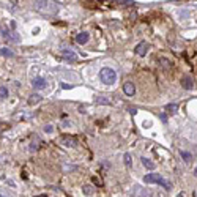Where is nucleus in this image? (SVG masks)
Here are the masks:
<instances>
[{
  "label": "nucleus",
  "instance_id": "25",
  "mask_svg": "<svg viewBox=\"0 0 197 197\" xmlns=\"http://www.w3.org/2000/svg\"><path fill=\"white\" fill-rule=\"evenodd\" d=\"M159 118H161V120H163V122H164V123H166V120H167V117H166V114H161V115H159Z\"/></svg>",
  "mask_w": 197,
  "mask_h": 197
},
{
  "label": "nucleus",
  "instance_id": "15",
  "mask_svg": "<svg viewBox=\"0 0 197 197\" xmlns=\"http://www.w3.org/2000/svg\"><path fill=\"white\" fill-rule=\"evenodd\" d=\"M82 191H84V194L90 196V194H93V193H95V188H93L92 185H85L84 188H82Z\"/></svg>",
  "mask_w": 197,
  "mask_h": 197
},
{
  "label": "nucleus",
  "instance_id": "10",
  "mask_svg": "<svg viewBox=\"0 0 197 197\" xmlns=\"http://www.w3.org/2000/svg\"><path fill=\"white\" fill-rule=\"evenodd\" d=\"M88 33L87 32H82V33H79L77 35V36H76V41H77L79 44H85V43H87L88 41Z\"/></svg>",
  "mask_w": 197,
  "mask_h": 197
},
{
  "label": "nucleus",
  "instance_id": "11",
  "mask_svg": "<svg viewBox=\"0 0 197 197\" xmlns=\"http://www.w3.org/2000/svg\"><path fill=\"white\" fill-rule=\"evenodd\" d=\"M159 65H161V66H163L164 69L172 68V62H170V60H167L166 57H161V58H159Z\"/></svg>",
  "mask_w": 197,
  "mask_h": 197
},
{
  "label": "nucleus",
  "instance_id": "16",
  "mask_svg": "<svg viewBox=\"0 0 197 197\" xmlns=\"http://www.w3.org/2000/svg\"><path fill=\"white\" fill-rule=\"evenodd\" d=\"M5 39H8V41H19V36H18V33L9 32V33H8V36L5 38Z\"/></svg>",
  "mask_w": 197,
  "mask_h": 197
},
{
  "label": "nucleus",
  "instance_id": "3",
  "mask_svg": "<svg viewBox=\"0 0 197 197\" xmlns=\"http://www.w3.org/2000/svg\"><path fill=\"white\" fill-rule=\"evenodd\" d=\"M161 180H163V177L158 175V174H148L144 177V181L147 185H153V183H161Z\"/></svg>",
  "mask_w": 197,
  "mask_h": 197
},
{
  "label": "nucleus",
  "instance_id": "27",
  "mask_svg": "<svg viewBox=\"0 0 197 197\" xmlns=\"http://www.w3.org/2000/svg\"><path fill=\"white\" fill-rule=\"evenodd\" d=\"M178 197H185V194H183V193H180V194H178Z\"/></svg>",
  "mask_w": 197,
  "mask_h": 197
},
{
  "label": "nucleus",
  "instance_id": "5",
  "mask_svg": "<svg viewBox=\"0 0 197 197\" xmlns=\"http://www.w3.org/2000/svg\"><path fill=\"white\" fill-rule=\"evenodd\" d=\"M181 85H183V88L186 90H193L194 88V80L191 76H183L181 77Z\"/></svg>",
  "mask_w": 197,
  "mask_h": 197
},
{
  "label": "nucleus",
  "instance_id": "8",
  "mask_svg": "<svg viewBox=\"0 0 197 197\" xmlns=\"http://www.w3.org/2000/svg\"><path fill=\"white\" fill-rule=\"evenodd\" d=\"M62 54H63V57L66 58V60H76V57H77V55H76V52L74 50H71V49H62Z\"/></svg>",
  "mask_w": 197,
  "mask_h": 197
},
{
  "label": "nucleus",
  "instance_id": "28",
  "mask_svg": "<svg viewBox=\"0 0 197 197\" xmlns=\"http://www.w3.org/2000/svg\"><path fill=\"white\" fill-rule=\"evenodd\" d=\"M0 197H3V196H0Z\"/></svg>",
  "mask_w": 197,
  "mask_h": 197
},
{
  "label": "nucleus",
  "instance_id": "13",
  "mask_svg": "<svg viewBox=\"0 0 197 197\" xmlns=\"http://www.w3.org/2000/svg\"><path fill=\"white\" fill-rule=\"evenodd\" d=\"M95 103H96V104H109L110 99L106 98V96H96V98H95Z\"/></svg>",
  "mask_w": 197,
  "mask_h": 197
},
{
  "label": "nucleus",
  "instance_id": "2",
  "mask_svg": "<svg viewBox=\"0 0 197 197\" xmlns=\"http://www.w3.org/2000/svg\"><path fill=\"white\" fill-rule=\"evenodd\" d=\"M35 7H36L39 11H47V13H52L49 9V7L50 8H57V5H55L54 2H50V0H35Z\"/></svg>",
  "mask_w": 197,
  "mask_h": 197
},
{
  "label": "nucleus",
  "instance_id": "26",
  "mask_svg": "<svg viewBox=\"0 0 197 197\" xmlns=\"http://www.w3.org/2000/svg\"><path fill=\"white\" fill-rule=\"evenodd\" d=\"M194 177H197V167L194 169Z\"/></svg>",
  "mask_w": 197,
  "mask_h": 197
},
{
  "label": "nucleus",
  "instance_id": "6",
  "mask_svg": "<svg viewBox=\"0 0 197 197\" xmlns=\"http://www.w3.org/2000/svg\"><path fill=\"white\" fill-rule=\"evenodd\" d=\"M134 52L137 54V55H145L148 52V44L145 43V41H142V43H139L137 46H136V49H134Z\"/></svg>",
  "mask_w": 197,
  "mask_h": 197
},
{
  "label": "nucleus",
  "instance_id": "14",
  "mask_svg": "<svg viewBox=\"0 0 197 197\" xmlns=\"http://www.w3.org/2000/svg\"><path fill=\"white\" fill-rule=\"evenodd\" d=\"M0 55H3V57H13V50H9L8 47H2L0 49Z\"/></svg>",
  "mask_w": 197,
  "mask_h": 197
},
{
  "label": "nucleus",
  "instance_id": "12",
  "mask_svg": "<svg viewBox=\"0 0 197 197\" xmlns=\"http://www.w3.org/2000/svg\"><path fill=\"white\" fill-rule=\"evenodd\" d=\"M140 161H142V164H144L147 169H150V170H153V169H155V163H151L150 159H147V158H140Z\"/></svg>",
  "mask_w": 197,
  "mask_h": 197
},
{
  "label": "nucleus",
  "instance_id": "22",
  "mask_svg": "<svg viewBox=\"0 0 197 197\" xmlns=\"http://www.w3.org/2000/svg\"><path fill=\"white\" fill-rule=\"evenodd\" d=\"M125 164L128 166V167L131 166V155H129V153H126V155H125Z\"/></svg>",
  "mask_w": 197,
  "mask_h": 197
},
{
  "label": "nucleus",
  "instance_id": "18",
  "mask_svg": "<svg viewBox=\"0 0 197 197\" xmlns=\"http://www.w3.org/2000/svg\"><path fill=\"white\" fill-rule=\"evenodd\" d=\"M181 158H183V159L186 161V163H189L193 156H191V153H188V151H181Z\"/></svg>",
  "mask_w": 197,
  "mask_h": 197
},
{
  "label": "nucleus",
  "instance_id": "23",
  "mask_svg": "<svg viewBox=\"0 0 197 197\" xmlns=\"http://www.w3.org/2000/svg\"><path fill=\"white\" fill-rule=\"evenodd\" d=\"M167 110H169V112H172V114H175L177 112V104H169L167 106Z\"/></svg>",
  "mask_w": 197,
  "mask_h": 197
},
{
  "label": "nucleus",
  "instance_id": "19",
  "mask_svg": "<svg viewBox=\"0 0 197 197\" xmlns=\"http://www.w3.org/2000/svg\"><path fill=\"white\" fill-rule=\"evenodd\" d=\"M114 5H133L131 0H115Z\"/></svg>",
  "mask_w": 197,
  "mask_h": 197
},
{
  "label": "nucleus",
  "instance_id": "24",
  "mask_svg": "<svg viewBox=\"0 0 197 197\" xmlns=\"http://www.w3.org/2000/svg\"><path fill=\"white\" fill-rule=\"evenodd\" d=\"M44 131H46V133H52V131H54V126L52 125H46V126H44Z\"/></svg>",
  "mask_w": 197,
  "mask_h": 197
},
{
  "label": "nucleus",
  "instance_id": "20",
  "mask_svg": "<svg viewBox=\"0 0 197 197\" xmlns=\"http://www.w3.org/2000/svg\"><path fill=\"white\" fill-rule=\"evenodd\" d=\"M7 96H8V88L0 87V98H7Z\"/></svg>",
  "mask_w": 197,
  "mask_h": 197
},
{
  "label": "nucleus",
  "instance_id": "4",
  "mask_svg": "<svg viewBox=\"0 0 197 197\" xmlns=\"http://www.w3.org/2000/svg\"><path fill=\"white\" fill-rule=\"evenodd\" d=\"M32 85H33V88H36V90H43V88H46V79H43V77H35L32 80Z\"/></svg>",
  "mask_w": 197,
  "mask_h": 197
},
{
  "label": "nucleus",
  "instance_id": "9",
  "mask_svg": "<svg viewBox=\"0 0 197 197\" xmlns=\"http://www.w3.org/2000/svg\"><path fill=\"white\" fill-rule=\"evenodd\" d=\"M62 144L65 145V147H76V139L74 137H71V136H66V137H63L62 139Z\"/></svg>",
  "mask_w": 197,
  "mask_h": 197
},
{
  "label": "nucleus",
  "instance_id": "17",
  "mask_svg": "<svg viewBox=\"0 0 197 197\" xmlns=\"http://www.w3.org/2000/svg\"><path fill=\"white\" fill-rule=\"evenodd\" d=\"M39 101H41V96H39V95H32V98L28 99V104H36Z\"/></svg>",
  "mask_w": 197,
  "mask_h": 197
},
{
  "label": "nucleus",
  "instance_id": "21",
  "mask_svg": "<svg viewBox=\"0 0 197 197\" xmlns=\"http://www.w3.org/2000/svg\"><path fill=\"white\" fill-rule=\"evenodd\" d=\"M159 185H161V186H163V188H164V189H170V181H167V180H164V178H163V180H161V183H159Z\"/></svg>",
  "mask_w": 197,
  "mask_h": 197
},
{
  "label": "nucleus",
  "instance_id": "7",
  "mask_svg": "<svg viewBox=\"0 0 197 197\" xmlns=\"http://www.w3.org/2000/svg\"><path fill=\"white\" fill-rule=\"evenodd\" d=\"M123 92L126 96H134V93H136V87H134V84L133 82H126L123 85Z\"/></svg>",
  "mask_w": 197,
  "mask_h": 197
},
{
  "label": "nucleus",
  "instance_id": "1",
  "mask_svg": "<svg viewBox=\"0 0 197 197\" xmlns=\"http://www.w3.org/2000/svg\"><path fill=\"white\" fill-rule=\"evenodd\" d=\"M99 79H101V82L106 84V85H112V84H115V80H117V73H115L112 68H103L99 71Z\"/></svg>",
  "mask_w": 197,
  "mask_h": 197
}]
</instances>
